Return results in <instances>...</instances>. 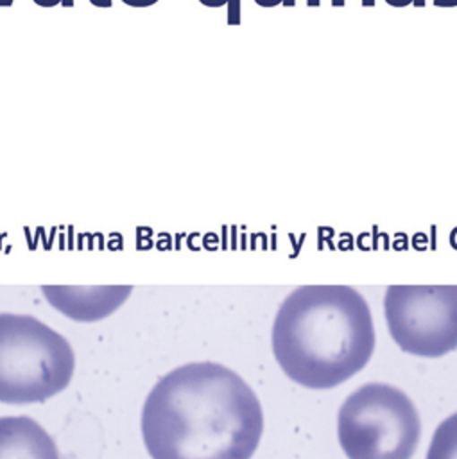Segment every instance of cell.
Wrapping results in <instances>:
<instances>
[{
	"mask_svg": "<svg viewBox=\"0 0 457 459\" xmlns=\"http://www.w3.org/2000/svg\"><path fill=\"white\" fill-rule=\"evenodd\" d=\"M140 425L152 459H251L263 412L238 373L203 360L181 364L154 384Z\"/></svg>",
	"mask_w": 457,
	"mask_h": 459,
	"instance_id": "obj_1",
	"label": "cell"
},
{
	"mask_svg": "<svg viewBox=\"0 0 457 459\" xmlns=\"http://www.w3.org/2000/svg\"><path fill=\"white\" fill-rule=\"evenodd\" d=\"M272 353L294 382L328 389L360 371L375 350L373 316L349 285H303L281 301Z\"/></svg>",
	"mask_w": 457,
	"mask_h": 459,
	"instance_id": "obj_2",
	"label": "cell"
},
{
	"mask_svg": "<svg viewBox=\"0 0 457 459\" xmlns=\"http://www.w3.org/2000/svg\"><path fill=\"white\" fill-rule=\"evenodd\" d=\"M72 344L29 314L0 312V402L36 403L63 391L73 375Z\"/></svg>",
	"mask_w": 457,
	"mask_h": 459,
	"instance_id": "obj_3",
	"label": "cell"
},
{
	"mask_svg": "<svg viewBox=\"0 0 457 459\" xmlns=\"http://www.w3.org/2000/svg\"><path fill=\"white\" fill-rule=\"evenodd\" d=\"M337 434L348 459H410L421 434L412 400L385 382H367L342 402Z\"/></svg>",
	"mask_w": 457,
	"mask_h": 459,
	"instance_id": "obj_4",
	"label": "cell"
},
{
	"mask_svg": "<svg viewBox=\"0 0 457 459\" xmlns=\"http://www.w3.org/2000/svg\"><path fill=\"white\" fill-rule=\"evenodd\" d=\"M384 312L407 353L441 357L457 348V285H391Z\"/></svg>",
	"mask_w": 457,
	"mask_h": 459,
	"instance_id": "obj_5",
	"label": "cell"
},
{
	"mask_svg": "<svg viewBox=\"0 0 457 459\" xmlns=\"http://www.w3.org/2000/svg\"><path fill=\"white\" fill-rule=\"evenodd\" d=\"M129 285L108 287H41L48 303L65 316L77 321H97L116 310L131 294Z\"/></svg>",
	"mask_w": 457,
	"mask_h": 459,
	"instance_id": "obj_6",
	"label": "cell"
},
{
	"mask_svg": "<svg viewBox=\"0 0 457 459\" xmlns=\"http://www.w3.org/2000/svg\"><path fill=\"white\" fill-rule=\"evenodd\" d=\"M0 459H61L52 436L30 416H0Z\"/></svg>",
	"mask_w": 457,
	"mask_h": 459,
	"instance_id": "obj_7",
	"label": "cell"
},
{
	"mask_svg": "<svg viewBox=\"0 0 457 459\" xmlns=\"http://www.w3.org/2000/svg\"><path fill=\"white\" fill-rule=\"evenodd\" d=\"M427 459H457V411L434 430Z\"/></svg>",
	"mask_w": 457,
	"mask_h": 459,
	"instance_id": "obj_8",
	"label": "cell"
},
{
	"mask_svg": "<svg viewBox=\"0 0 457 459\" xmlns=\"http://www.w3.org/2000/svg\"><path fill=\"white\" fill-rule=\"evenodd\" d=\"M228 25H238L242 22V0H228Z\"/></svg>",
	"mask_w": 457,
	"mask_h": 459,
	"instance_id": "obj_9",
	"label": "cell"
},
{
	"mask_svg": "<svg viewBox=\"0 0 457 459\" xmlns=\"http://www.w3.org/2000/svg\"><path fill=\"white\" fill-rule=\"evenodd\" d=\"M32 2L39 7H56V5L73 7V4H75V0H32Z\"/></svg>",
	"mask_w": 457,
	"mask_h": 459,
	"instance_id": "obj_10",
	"label": "cell"
},
{
	"mask_svg": "<svg viewBox=\"0 0 457 459\" xmlns=\"http://www.w3.org/2000/svg\"><path fill=\"white\" fill-rule=\"evenodd\" d=\"M120 2H124V4H125V5H129V7L143 9V7H151V5L158 4L160 0H120Z\"/></svg>",
	"mask_w": 457,
	"mask_h": 459,
	"instance_id": "obj_11",
	"label": "cell"
},
{
	"mask_svg": "<svg viewBox=\"0 0 457 459\" xmlns=\"http://www.w3.org/2000/svg\"><path fill=\"white\" fill-rule=\"evenodd\" d=\"M203 5H206V7H222V5H226L228 4V0H199Z\"/></svg>",
	"mask_w": 457,
	"mask_h": 459,
	"instance_id": "obj_12",
	"label": "cell"
},
{
	"mask_svg": "<svg viewBox=\"0 0 457 459\" xmlns=\"http://www.w3.org/2000/svg\"><path fill=\"white\" fill-rule=\"evenodd\" d=\"M90 4L95 7H100V9H108L113 5V0H90Z\"/></svg>",
	"mask_w": 457,
	"mask_h": 459,
	"instance_id": "obj_13",
	"label": "cell"
},
{
	"mask_svg": "<svg viewBox=\"0 0 457 459\" xmlns=\"http://www.w3.org/2000/svg\"><path fill=\"white\" fill-rule=\"evenodd\" d=\"M437 7H457V0H434Z\"/></svg>",
	"mask_w": 457,
	"mask_h": 459,
	"instance_id": "obj_14",
	"label": "cell"
},
{
	"mask_svg": "<svg viewBox=\"0 0 457 459\" xmlns=\"http://www.w3.org/2000/svg\"><path fill=\"white\" fill-rule=\"evenodd\" d=\"M260 7H276L274 0H254Z\"/></svg>",
	"mask_w": 457,
	"mask_h": 459,
	"instance_id": "obj_15",
	"label": "cell"
},
{
	"mask_svg": "<svg viewBox=\"0 0 457 459\" xmlns=\"http://www.w3.org/2000/svg\"><path fill=\"white\" fill-rule=\"evenodd\" d=\"M344 4H346V0H332V5H335V7H341Z\"/></svg>",
	"mask_w": 457,
	"mask_h": 459,
	"instance_id": "obj_16",
	"label": "cell"
},
{
	"mask_svg": "<svg viewBox=\"0 0 457 459\" xmlns=\"http://www.w3.org/2000/svg\"><path fill=\"white\" fill-rule=\"evenodd\" d=\"M281 4H283L285 7H292V5L296 4V0H281Z\"/></svg>",
	"mask_w": 457,
	"mask_h": 459,
	"instance_id": "obj_17",
	"label": "cell"
},
{
	"mask_svg": "<svg viewBox=\"0 0 457 459\" xmlns=\"http://www.w3.org/2000/svg\"><path fill=\"white\" fill-rule=\"evenodd\" d=\"M306 4L314 7V5H319V4H321V0H306Z\"/></svg>",
	"mask_w": 457,
	"mask_h": 459,
	"instance_id": "obj_18",
	"label": "cell"
},
{
	"mask_svg": "<svg viewBox=\"0 0 457 459\" xmlns=\"http://www.w3.org/2000/svg\"><path fill=\"white\" fill-rule=\"evenodd\" d=\"M362 5L369 7V5H375V0H362Z\"/></svg>",
	"mask_w": 457,
	"mask_h": 459,
	"instance_id": "obj_19",
	"label": "cell"
},
{
	"mask_svg": "<svg viewBox=\"0 0 457 459\" xmlns=\"http://www.w3.org/2000/svg\"><path fill=\"white\" fill-rule=\"evenodd\" d=\"M13 2H14V0H5V7H11Z\"/></svg>",
	"mask_w": 457,
	"mask_h": 459,
	"instance_id": "obj_20",
	"label": "cell"
},
{
	"mask_svg": "<svg viewBox=\"0 0 457 459\" xmlns=\"http://www.w3.org/2000/svg\"><path fill=\"white\" fill-rule=\"evenodd\" d=\"M0 7H5V0H0Z\"/></svg>",
	"mask_w": 457,
	"mask_h": 459,
	"instance_id": "obj_21",
	"label": "cell"
}]
</instances>
